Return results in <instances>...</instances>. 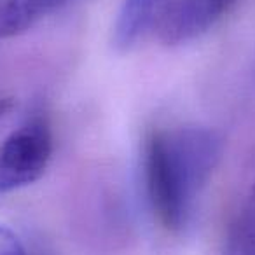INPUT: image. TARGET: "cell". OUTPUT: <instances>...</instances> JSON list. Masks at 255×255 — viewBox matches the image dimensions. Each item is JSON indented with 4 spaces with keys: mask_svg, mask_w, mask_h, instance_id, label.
Here are the masks:
<instances>
[{
    "mask_svg": "<svg viewBox=\"0 0 255 255\" xmlns=\"http://www.w3.org/2000/svg\"><path fill=\"white\" fill-rule=\"evenodd\" d=\"M222 136L212 128L156 129L145 140L143 177L157 222L170 233L189 224L199 194L222 156Z\"/></svg>",
    "mask_w": 255,
    "mask_h": 255,
    "instance_id": "6da1fadb",
    "label": "cell"
},
{
    "mask_svg": "<svg viewBox=\"0 0 255 255\" xmlns=\"http://www.w3.org/2000/svg\"><path fill=\"white\" fill-rule=\"evenodd\" d=\"M53 156V131L46 117L25 121L5 138L0 149V194L37 182Z\"/></svg>",
    "mask_w": 255,
    "mask_h": 255,
    "instance_id": "7a4b0ae2",
    "label": "cell"
},
{
    "mask_svg": "<svg viewBox=\"0 0 255 255\" xmlns=\"http://www.w3.org/2000/svg\"><path fill=\"white\" fill-rule=\"evenodd\" d=\"M236 4L238 0H166L152 25L161 42L180 46L205 35Z\"/></svg>",
    "mask_w": 255,
    "mask_h": 255,
    "instance_id": "3957f363",
    "label": "cell"
},
{
    "mask_svg": "<svg viewBox=\"0 0 255 255\" xmlns=\"http://www.w3.org/2000/svg\"><path fill=\"white\" fill-rule=\"evenodd\" d=\"M72 0H4L0 4V40L21 35Z\"/></svg>",
    "mask_w": 255,
    "mask_h": 255,
    "instance_id": "277c9868",
    "label": "cell"
},
{
    "mask_svg": "<svg viewBox=\"0 0 255 255\" xmlns=\"http://www.w3.org/2000/svg\"><path fill=\"white\" fill-rule=\"evenodd\" d=\"M163 0H124L114 26V44L117 49H129L154 23Z\"/></svg>",
    "mask_w": 255,
    "mask_h": 255,
    "instance_id": "5b68a950",
    "label": "cell"
},
{
    "mask_svg": "<svg viewBox=\"0 0 255 255\" xmlns=\"http://www.w3.org/2000/svg\"><path fill=\"white\" fill-rule=\"evenodd\" d=\"M224 255H255V182L231 226Z\"/></svg>",
    "mask_w": 255,
    "mask_h": 255,
    "instance_id": "8992f818",
    "label": "cell"
},
{
    "mask_svg": "<svg viewBox=\"0 0 255 255\" xmlns=\"http://www.w3.org/2000/svg\"><path fill=\"white\" fill-rule=\"evenodd\" d=\"M0 255H25L18 236L4 226H0Z\"/></svg>",
    "mask_w": 255,
    "mask_h": 255,
    "instance_id": "52a82bcc",
    "label": "cell"
},
{
    "mask_svg": "<svg viewBox=\"0 0 255 255\" xmlns=\"http://www.w3.org/2000/svg\"><path fill=\"white\" fill-rule=\"evenodd\" d=\"M11 107H12V103L9 102V100H0V119L11 110Z\"/></svg>",
    "mask_w": 255,
    "mask_h": 255,
    "instance_id": "ba28073f",
    "label": "cell"
}]
</instances>
